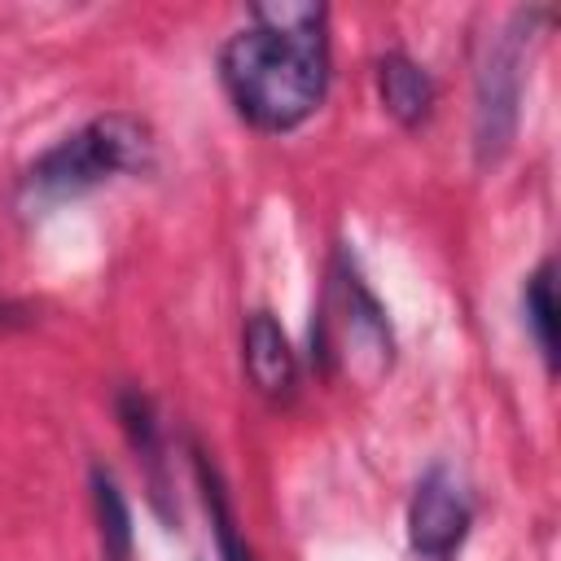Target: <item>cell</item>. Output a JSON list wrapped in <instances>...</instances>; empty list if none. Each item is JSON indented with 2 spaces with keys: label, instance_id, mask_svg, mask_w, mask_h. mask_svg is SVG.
Listing matches in <instances>:
<instances>
[{
  "label": "cell",
  "instance_id": "obj_5",
  "mask_svg": "<svg viewBox=\"0 0 561 561\" xmlns=\"http://www.w3.org/2000/svg\"><path fill=\"white\" fill-rule=\"evenodd\" d=\"M469 522H473V504L460 491V482L447 469H430L416 482L412 504H408V543H412V552L425 557V561H447L465 543Z\"/></svg>",
  "mask_w": 561,
  "mask_h": 561
},
{
  "label": "cell",
  "instance_id": "obj_4",
  "mask_svg": "<svg viewBox=\"0 0 561 561\" xmlns=\"http://www.w3.org/2000/svg\"><path fill=\"white\" fill-rule=\"evenodd\" d=\"M517 101H522V31H504L482 70H478V158L482 162H495L508 140H513V127H517Z\"/></svg>",
  "mask_w": 561,
  "mask_h": 561
},
{
  "label": "cell",
  "instance_id": "obj_11",
  "mask_svg": "<svg viewBox=\"0 0 561 561\" xmlns=\"http://www.w3.org/2000/svg\"><path fill=\"white\" fill-rule=\"evenodd\" d=\"M114 412H118V421H123L127 443L149 460V469H153V486H158V469H162V438H158V416H153L149 394H140V390H118Z\"/></svg>",
  "mask_w": 561,
  "mask_h": 561
},
{
  "label": "cell",
  "instance_id": "obj_10",
  "mask_svg": "<svg viewBox=\"0 0 561 561\" xmlns=\"http://www.w3.org/2000/svg\"><path fill=\"white\" fill-rule=\"evenodd\" d=\"M193 469H197V482H202V500H206V513H210V530H215V543H219V557L224 561H254L250 548L241 543L237 535V517H232V504H228V491L215 473V465L193 451Z\"/></svg>",
  "mask_w": 561,
  "mask_h": 561
},
{
  "label": "cell",
  "instance_id": "obj_7",
  "mask_svg": "<svg viewBox=\"0 0 561 561\" xmlns=\"http://www.w3.org/2000/svg\"><path fill=\"white\" fill-rule=\"evenodd\" d=\"M377 96L399 127H421L434 110V79L403 48L377 57Z\"/></svg>",
  "mask_w": 561,
  "mask_h": 561
},
{
  "label": "cell",
  "instance_id": "obj_9",
  "mask_svg": "<svg viewBox=\"0 0 561 561\" xmlns=\"http://www.w3.org/2000/svg\"><path fill=\"white\" fill-rule=\"evenodd\" d=\"M92 504H96V530H101L105 561H127L131 557V508L105 465H92Z\"/></svg>",
  "mask_w": 561,
  "mask_h": 561
},
{
  "label": "cell",
  "instance_id": "obj_1",
  "mask_svg": "<svg viewBox=\"0 0 561 561\" xmlns=\"http://www.w3.org/2000/svg\"><path fill=\"white\" fill-rule=\"evenodd\" d=\"M329 9L311 0L250 4V26L219 48V83L259 131L302 127L329 92Z\"/></svg>",
  "mask_w": 561,
  "mask_h": 561
},
{
  "label": "cell",
  "instance_id": "obj_2",
  "mask_svg": "<svg viewBox=\"0 0 561 561\" xmlns=\"http://www.w3.org/2000/svg\"><path fill=\"white\" fill-rule=\"evenodd\" d=\"M153 171V131L136 114H96L79 131L61 136L44 149L18 180V210L26 219L75 202L114 175H145Z\"/></svg>",
  "mask_w": 561,
  "mask_h": 561
},
{
  "label": "cell",
  "instance_id": "obj_8",
  "mask_svg": "<svg viewBox=\"0 0 561 561\" xmlns=\"http://www.w3.org/2000/svg\"><path fill=\"white\" fill-rule=\"evenodd\" d=\"M522 316H526V329H530V337H535L548 373H557V267H552V259H543L526 276Z\"/></svg>",
  "mask_w": 561,
  "mask_h": 561
},
{
  "label": "cell",
  "instance_id": "obj_6",
  "mask_svg": "<svg viewBox=\"0 0 561 561\" xmlns=\"http://www.w3.org/2000/svg\"><path fill=\"white\" fill-rule=\"evenodd\" d=\"M241 364H245L250 386L263 399H272V403L294 399L298 359H294V346H289V337H285V329L276 324L272 311H250L245 316V329H241Z\"/></svg>",
  "mask_w": 561,
  "mask_h": 561
},
{
  "label": "cell",
  "instance_id": "obj_3",
  "mask_svg": "<svg viewBox=\"0 0 561 561\" xmlns=\"http://www.w3.org/2000/svg\"><path fill=\"white\" fill-rule=\"evenodd\" d=\"M311 359H320L324 373H342L351 381H377L394 364V333L386 320V307L364 285L355 259L346 250L333 254L324 298L311 324Z\"/></svg>",
  "mask_w": 561,
  "mask_h": 561
}]
</instances>
